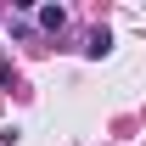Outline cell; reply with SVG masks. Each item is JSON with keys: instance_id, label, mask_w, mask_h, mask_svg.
<instances>
[{"instance_id": "2", "label": "cell", "mask_w": 146, "mask_h": 146, "mask_svg": "<svg viewBox=\"0 0 146 146\" xmlns=\"http://www.w3.org/2000/svg\"><path fill=\"white\" fill-rule=\"evenodd\" d=\"M84 51H90V56H107V51H112V34H107V28H96V34H90V45H84Z\"/></svg>"}, {"instance_id": "1", "label": "cell", "mask_w": 146, "mask_h": 146, "mask_svg": "<svg viewBox=\"0 0 146 146\" xmlns=\"http://www.w3.org/2000/svg\"><path fill=\"white\" fill-rule=\"evenodd\" d=\"M62 23H68L62 6H45V11H39V28H51V34H62Z\"/></svg>"}]
</instances>
